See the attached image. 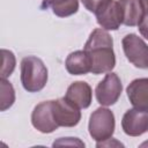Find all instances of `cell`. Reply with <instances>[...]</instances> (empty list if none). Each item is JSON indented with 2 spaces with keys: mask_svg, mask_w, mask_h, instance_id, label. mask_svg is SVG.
<instances>
[{
  "mask_svg": "<svg viewBox=\"0 0 148 148\" xmlns=\"http://www.w3.org/2000/svg\"><path fill=\"white\" fill-rule=\"evenodd\" d=\"M65 67L72 75H84L87 73H90L91 64L89 56L84 50L71 52L66 58Z\"/></svg>",
  "mask_w": 148,
  "mask_h": 148,
  "instance_id": "cell-12",
  "label": "cell"
},
{
  "mask_svg": "<svg viewBox=\"0 0 148 148\" xmlns=\"http://www.w3.org/2000/svg\"><path fill=\"white\" fill-rule=\"evenodd\" d=\"M121 128L128 136H140L148 132V111L127 110L121 118Z\"/></svg>",
  "mask_w": 148,
  "mask_h": 148,
  "instance_id": "cell-7",
  "label": "cell"
},
{
  "mask_svg": "<svg viewBox=\"0 0 148 148\" xmlns=\"http://www.w3.org/2000/svg\"><path fill=\"white\" fill-rule=\"evenodd\" d=\"M81 109L61 97L52 101V114L59 127H74L81 120Z\"/></svg>",
  "mask_w": 148,
  "mask_h": 148,
  "instance_id": "cell-6",
  "label": "cell"
},
{
  "mask_svg": "<svg viewBox=\"0 0 148 148\" xmlns=\"http://www.w3.org/2000/svg\"><path fill=\"white\" fill-rule=\"evenodd\" d=\"M145 146H148V141H146V142H143V143L141 145V147H145Z\"/></svg>",
  "mask_w": 148,
  "mask_h": 148,
  "instance_id": "cell-22",
  "label": "cell"
},
{
  "mask_svg": "<svg viewBox=\"0 0 148 148\" xmlns=\"http://www.w3.org/2000/svg\"><path fill=\"white\" fill-rule=\"evenodd\" d=\"M127 60L136 68L148 69V45L135 34L126 35L121 40Z\"/></svg>",
  "mask_w": 148,
  "mask_h": 148,
  "instance_id": "cell-5",
  "label": "cell"
},
{
  "mask_svg": "<svg viewBox=\"0 0 148 148\" xmlns=\"http://www.w3.org/2000/svg\"><path fill=\"white\" fill-rule=\"evenodd\" d=\"M1 56H2V67H1V77L7 79L8 76L12 75V73L15 69L16 66V59L15 56L12 51L2 49L1 50Z\"/></svg>",
  "mask_w": 148,
  "mask_h": 148,
  "instance_id": "cell-16",
  "label": "cell"
},
{
  "mask_svg": "<svg viewBox=\"0 0 148 148\" xmlns=\"http://www.w3.org/2000/svg\"><path fill=\"white\" fill-rule=\"evenodd\" d=\"M108 1L109 0H81V2L83 3L84 8L87 10H89L90 13H94V14Z\"/></svg>",
  "mask_w": 148,
  "mask_h": 148,
  "instance_id": "cell-17",
  "label": "cell"
},
{
  "mask_svg": "<svg viewBox=\"0 0 148 148\" xmlns=\"http://www.w3.org/2000/svg\"><path fill=\"white\" fill-rule=\"evenodd\" d=\"M126 94L133 108L148 111V77L133 80L126 88Z\"/></svg>",
  "mask_w": 148,
  "mask_h": 148,
  "instance_id": "cell-10",
  "label": "cell"
},
{
  "mask_svg": "<svg viewBox=\"0 0 148 148\" xmlns=\"http://www.w3.org/2000/svg\"><path fill=\"white\" fill-rule=\"evenodd\" d=\"M83 50L90 59V73L98 75L112 72L116 66V56L113 51V39L108 30L103 28L94 29Z\"/></svg>",
  "mask_w": 148,
  "mask_h": 148,
  "instance_id": "cell-1",
  "label": "cell"
},
{
  "mask_svg": "<svg viewBox=\"0 0 148 148\" xmlns=\"http://www.w3.org/2000/svg\"><path fill=\"white\" fill-rule=\"evenodd\" d=\"M97 23L105 30H118L123 24V14L119 2L116 0H109L96 13Z\"/></svg>",
  "mask_w": 148,
  "mask_h": 148,
  "instance_id": "cell-9",
  "label": "cell"
},
{
  "mask_svg": "<svg viewBox=\"0 0 148 148\" xmlns=\"http://www.w3.org/2000/svg\"><path fill=\"white\" fill-rule=\"evenodd\" d=\"M67 146V145H72V146H80V147H84V143L82 141H80L77 138H60L58 141L53 142V146Z\"/></svg>",
  "mask_w": 148,
  "mask_h": 148,
  "instance_id": "cell-18",
  "label": "cell"
},
{
  "mask_svg": "<svg viewBox=\"0 0 148 148\" xmlns=\"http://www.w3.org/2000/svg\"><path fill=\"white\" fill-rule=\"evenodd\" d=\"M31 124L40 133L47 134L54 132L59 126L52 114V101H45L37 104L31 113Z\"/></svg>",
  "mask_w": 148,
  "mask_h": 148,
  "instance_id": "cell-8",
  "label": "cell"
},
{
  "mask_svg": "<svg viewBox=\"0 0 148 148\" xmlns=\"http://www.w3.org/2000/svg\"><path fill=\"white\" fill-rule=\"evenodd\" d=\"M121 91L123 83L120 77L117 75V73L109 72L96 86L95 96L102 106H111L118 102Z\"/></svg>",
  "mask_w": 148,
  "mask_h": 148,
  "instance_id": "cell-4",
  "label": "cell"
},
{
  "mask_svg": "<svg viewBox=\"0 0 148 148\" xmlns=\"http://www.w3.org/2000/svg\"><path fill=\"white\" fill-rule=\"evenodd\" d=\"M0 110L6 111L13 106L15 102V90L13 84L7 80L1 77L0 80Z\"/></svg>",
  "mask_w": 148,
  "mask_h": 148,
  "instance_id": "cell-15",
  "label": "cell"
},
{
  "mask_svg": "<svg viewBox=\"0 0 148 148\" xmlns=\"http://www.w3.org/2000/svg\"><path fill=\"white\" fill-rule=\"evenodd\" d=\"M138 29L139 32L141 34L142 37H145L146 39H148V13H145L141 21L138 24Z\"/></svg>",
  "mask_w": 148,
  "mask_h": 148,
  "instance_id": "cell-19",
  "label": "cell"
},
{
  "mask_svg": "<svg viewBox=\"0 0 148 148\" xmlns=\"http://www.w3.org/2000/svg\"><path fill=\"white\" fill-rule=\"evenodd\" d=\"M116 127V119L113 112L105 108H97L89 118L88 130L90 136L97 142H104L112 138Z\"/></svg>",
  "mask_w": 148,
  "mask_h": 148,
  "instance_id": "cell-3",
  "label": "cell"
},
{
  "mask_svg": "<svg viewBox=\"0 0 148 148\" xmlns=\"http://www.w3.org/2000/svg\"><path fill=\"white\" fill-rule=\"evenodd\" d=\"M65 98L80 109H87L92 101V89L86 81H75L67 88Z\"/></svg>",
  "mask_w": 148,
  "mask_h": 148,
  "instance_id": "cell-11",
  "label": "cell"
},
{
  "mask_svg": "<svg viewBox=\"0 0 148 148\" xmlns=\"http://www.w3.org/2000/svg\"><path fill=\"white\" fill-rule=\"evenodd\" d=\"M42 7H50L56 16L67 17L79 10V0H53Z\"/></svg>",
  "mask_w": 148,
  "mask_h": 148,
  "instance_id": "cell-14",
  "label": "cell"
},
{
  "mask_svg": "<svg viewBox=\"0 0 148 148\" xmlns=\"http://www.w3.org/2000/svg\"><path fill=\"white\" fill-rule=\"evenodd\" d=\"M47 68L42 59L35 56L24 57L21 61V83L28 92L40 91L47 82Z\"/></svg>",
  "mask_w": 148,
  "mask_h": 148,
  "instance_id": "cell-2",
  "label": "cell"
},
{
  "mask_svg": "<svg viewBox=\"0 0 148 148\" xmlns=\"http://www.w3.org/2000/svg\"><path fill=\"white\" fill-rule=\"evenodd\" d=\"M140 2H141V6L143 8V12L148 13V0H140Z\"/></svg>",
  "mask_w": 148,
  "mask_h": 148,
  "instance_id": "cell-20",
  "label": "cell"
},
{
  "mask_svg": "<svg viewBox=\"0 0 148 148\" xmlns=\"http://www.w3.org/2000/svg\"><path fill=\"white\" fill-rule=\"evenodd\" d=\"M118 2L123 14V24L127 27L138 25L145 14L140 0H118Z\"/></svg>",
  "mask_w": 148,
  "mask_h": 148,
  "instance_id": "cell-13",
  "label": "cell"
},
{
  "mask_svg": "<svg viewBox=\"0 0 148 148\" xmlns=\"http://www.w3.org/2000/svg\"><path fill=\"white\" fill-rule=\"evenodd\" d=\"M51 1H53V0H44L43 5H45V3H49V2H51Z\"/></svg>",
  "mask_w": 148,
  "mask_h": 148,
  "instance_id": "cell-21",
  "label": "cell"
}]
</instances>
